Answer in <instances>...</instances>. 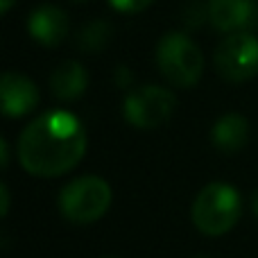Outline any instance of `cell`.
Instances as JSON below:
<instances>
[{
    "mask_svg": "<svg viewBox=\"0 0 258 258\" xmlns=\"http://www.w3.org/2000/svg\"><path fill=\"white\" fill-rule=\"evenodd\" d=\"M27 32L45 48H57L59 43L66 41L71 32V21H68V14L57 5H41L32 9L27 18Z\"/></svg>",
    "mask_w": 258,
    "mask_h": 258,
    "instance_id": "cell-9",
    "label": "cell"
},
{
    "mask_svg": "<svg viewBox=\"0 0 258 258\" xmlns=\"http://www.w3.org/2000/svg\"><path fill=\"white\" fill-rule=\"evenodd\" d=\"M111 206V186L102 177L84 174L73 179L59 192L61 215L73 224L98 222Z\"/></svg>",
    "mask_w": 258,
    "mask_h": 258,
    "instance_id": "cell-4",
    "label": "cell"
},
{
    "mask_svg": "<svg viewBox=\"0 0 258 258\" xmlns=\"http://www.w3.org/2000/svg\"><path fill=\"white\" fill-rule=\"evenodd\" d=\"M73 3H84V0H73Z\"/></svg>",
    "mask_w": 258,
    "mask_h": 258,
    "instance_id": "cell-19",
    "label": "cell"
},
{
    "mask_svg": "<svg viewBox=\"0 0 258 258\" xmlns=\"http://www.w3.org/2000/svg\"><path fill=\"white\" fill-rule=\"evenodd\" d=\"M86 89H89V71L73 59L59 63L50 77V91L61 102H73V100L82 98Z\"/></svg>",
    "mask_w": 258,
    "mask_h": 258,
    "instance_id": "cell-10",
    "label": "cell"
},
{
    "mask_svg": "<svg viewBox=\"0 0 258 258\" xmlns=\"http://www.w3.org/2000/svg\"><path fill=\"white\" fill-rule=\"evenodd\" d=\"M0 197H3V209H0V213H3V218L7 215V211H9V190H7V186H0Z\"/></svg>",
    "mask_w": 258,
    "mask_h": 258,
    "instance_id": "cell-14",
    "label": "cell"
},
{
    "mask_svg": "<svg viewBox=\"0 0 258 258\" xmlns=\"http://www.w3.org/2000/svg\"><path fill=\"white\" fill-rule=\"evenodd\" d=\"M251 209H254V213H256V218H258V190L254 192V197H251Z\"/></svg>",
    "mask_w": 258,
    "mask_h": 258,
    "instance_id": "cell-18",
    "label": "cell"
},
{
    "mask_svg": "<svg viewBox=\"0 0 258 258\" xmlns=\"http://www.w3.org/2000/svg\"><path fill=\"white\" fill-rule=\"evenodd\" d=\"M242 213L240 192L224 181H213L197 192L192 202V224L204 236H222L231 231Z\"/></svg>",
    "mask_w": 258,
    "mask_h": 258,
    "instance_id": "cell-2",
    "label": "cell"
},
{
    "mask_svg": "<svg viewBox=\"0 0 258 258\" xmlns=\"http://www.w3.org/2000/svg\"><path fill=\"white\" fill-rule=\"evenodd\" d=\"M111 39V25L107 21H91L77 34V48L86 54H95Z\"/></svg>",
    "mask_w": 258,
    "mask_h": 258,
    "instance_id": "cell-12",
    "label": "cell"
},
{
    "mask_svg": "<svg viewBox=\"0 0 258 258\" xmlns=\"http://www.w3.org/2000/svg\"><path fill=\"white\" fill-rule=\"evenodd\" d=\"M109 3L113 5V9H118L122 14H138L150 7L154 0H109Z\"/></svg>",
    "mask_w": 258,
    "mask_h": 258,
    "instance_id": "cell-13",
    "label": "cell"
},
{
    "mask_svg": "<svg viewBox=\"0 0 258 258\" xmlns=\"http://www.w3.org/2000/svg\"><path fill=\"white\" fill-rule=\"evenodd\" d=\"M14 3H16V0H0V12H3V14H7L9 9L14 7Z\"/></svg>",
    "mask_w": 258,
    "mask_h": 258,
    "instance_id": "cell-17",
    "label": "cell"
},
{
    "mask_svg": "<svg viewBox=\"0 0 258 258\" xmlns=\"http://www.w3.org/2000/svg\"><path fill=\"white\" fill-rule=\"evenodd\" d=\"M249 141V122L240 113H227L218 118L213 129H211V143L215 150L224 154H236Z\"/></svg>",
    "mask_w": 258,
    "mask_h": 258,
    "instance_id": "cell-11",
    "label": "cell"
},
{
    "mask_svg": "<svg viewBox=\"0 0 258 258\" xmlns=\"http://www.w3.org/2000/svg\"><path fill=\"white\" fill-rule=\"evenodd\" d=\"M195 258H209V256H195Z\"/></svg>",
    "mask_w": 258,
    "mask_h": 258,
    "instance_id": "cell-20",
    "label": "cell"
},
{
    "mask_svg": "<svg viewBox=\"0 0 258 258\" xmlns=\"http://www.w3.org/2000/svg\"><path fill=\"white\" fill-rule=\"evenodd\" d=\"M0 154H3V170L9 165V152H7V141L0 138Z\"/></svg>",
    "mask_w": 258,
    "mask_h": 258,
    "instance_id": "cell-16",
    "label": "cell"
},
{
    "mask_svg": "<svg viewBox=\"0 0 258 258\" xmlns=\"http://www.w3.org/2000/svg\"><path fill=\"white\" fill-rule=\"evenodd\" d=\"M156 66L174 89H192L204 73V57L188 34L168 32L156 43Z\"/></svg>",
    "mask_w": 258,
    "mask_h": 258,
    "instance_id": "cell-3",
    "label": "cell"
},
{
    "mask_svg": "<svg viewBox=\"0 0 258 258\" xmlns=\"http://www.w3.org/2000/svg\"><path fill=\"white\" fill-rule=\"evenodd\" d=\"M206 18L224 36L236 32H249L258 25V3L256 0H209Z\"/></svg>",
    "mask_w": 258,
    "mask_h": 258,
    "instance_id": "cell-7",
    "label": "cell"
},
{
    "mask_svg": "<svg viewBox=\"0 0 258 258\" xmlns=\"http://www.w3.org/2000/svg\"><path fill=\"white\" fill-rule=\"evenodd\" d=\"M129 82H132V73H129V68H118V84L127 86Z\"/></svg>",
    "mask_w": 258,
    "mask_h": 258,
    "instance_id": "cell-15",
    "label": "cell"
},
{
    "mask_svg": "<svg viewBox=\"0 0 258 258\" xmlns=\"http://www.w3.org/2000/svg\"><path fill=\"white\" fill-rule=\"evenodd\" d=\"M84 152L86 129L63 109L36 116L18 136V161L34 177H61L80 163Z\"/></svg>",
    "mask_w": 258,
    "mask_h": 258,
    "instance_id": "cell-1",
    "label": "cell"
},
{
    "mask_svg": "<svg viewBox=\"0 0 258 258\" xmlns=\"http://www.w3.org/2000/svg\"><path fill=\"white\" fill-rule=\"evenodd\" d=\"M177 109V95L159 84L132 89L122 102V116L136 129L163 127Z\"/></svg>",
    "mask_w": 258,
    "mask_h": 258,
    "instance_id": "cell-6",
    "label": "cell"
},
{
    "mask_svg": "<svg viewBox=\"0 0 258 258\" xmlns=\"http://www.w3.org/2000/svg\"><path fill=\"white\" fill-rule=\"evenodd\" d=\"M39 104V89L30 77L5 71L0 77V109L7 118H23Z\"/></svg>",
    "mask_w": 258,
    "mask_h": 258,
    "instance_id": "cell-8",
    "label": "cell"
},
{
    "mask_svg": "<svg viewBox=\"0 0 258 258\" xmlns=\"http://www.w3.org/2000/svg\"><path fill=\"white\" fill-rule=\"evenodd\" d=\"M213 66L224 82L242 84L258 75V36L251 32L227 34L213 52Z\"/></svg>",
    "mask_w": 258,
    "mask_h": 258,
    "instance_id": "cell-5",
    "label": "cell"
}]
</instances>
